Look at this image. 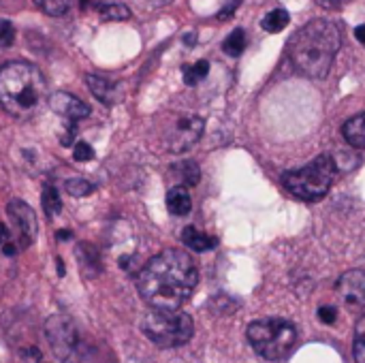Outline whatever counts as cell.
Masks as SVG:
<instances>
[{
	"label": "cell",
	"instance_id": "1",
	"mask_svg": "<svg viewBox=\"0 0 365 363\" xmlns=\"http://www.w3.org/2000/svg\"><path fill=\"white\" fill-rule=\"evenodd\" d=\"M199 282L195 261L175 248L158 252L137 276L141 300L154 310H180Z\"/></svg>",
	"mask_w": 365,
	"mask_h": 363
},
{
	"label": "cell",
	"instance_id": "2",
	"mask_svg": "<svg viewBox=\"0 0 365 363\" xmlns=\"http://www.w3.org/2000/svg\"><path fill=\"white\" fill-rule=\"evenodd\" d=\"M342 45L340 30L329 19H312L289 41V58L295 68L310 79H325Z\"/></svg>",
	"mask_w": 365,
	"mask_h": 363
},
{
	"label": "cell",
	"instance_id": "3",
	"mask_svg": "<svg viewBox=\"0 0 365 363\" xmlns=\"http://www.w3.org/2000/svg\"><path fill=\"white\" fill-rule=\"evenodd\" d=\"M49 101L43 73L21 60L0 66V105L13 118H30Z\"/></svg>",
	"mask_w": 365,
	"mask_h": 363
},
{
	"label": "cell",
	"instance_id": "4",
	"mask_svg": "<svg viewBox=\"0 0 365 363\" xmlns=\"http://www.w3.org/2000/svg\"><path fill=\"white\" fill-rule=\"evenodd\" d=\"M248 342L267 362H282L297 344V329L284 319H261L248 325Z\"/></svg>",
	"mask_w": 365,
	"mask_h": 363
},
{
	"label": "cell",
	"instance_id": "5",
	"mask_svg": "<svg viewBox=\"0 0 365 363\" xmlns=\"http://www.w3.org/2000/svg\"><path fill=\"white\" fill-rule=\"evenodd\" d=\"M195 323L182 310H152L141 321V334L160 349H175L192 338Z\"/></svg>",
	"mask_w": 365,
	"mask_h": 363
},
{
	"label": "cell",
	"instance_id": "6",
	"mask_svg": "<svg viewBox=\"0 0 365 363\" xmlns=\"http://www.w3.org/2000/svg\"><path fill=\"white\" fill-rule=\"evenodd\" d=\"M334 175H336V163L329 154H323L312 163H308L306 167L297 171H289L282 178V184L291 195L304 201H321L334 184Z\"/></svg>",
	"mask_w": 365,
	"mask_h": 363
},
{
	"label": "cell",
	"instance_id": "7",
	"mask_svg": "<svg viewBox=\"0 0 365 363\" xmlns=\"http://www.w3.org/2000/svg\"><path fill=\"white\" fill-rule=\"evenodd\" d=\"M45 338L51 353L62 363H77L83 355L81 336L73 319L53 315L45 321Z\"/></svg>",
	"mask_w": 365,
	"mask_h": 363
},
{
	"label": "cell",
	"instance_id": "8",
	"mask_svg": "<svg viewBox=\"0 0 365 363\" xmlns=\"http://www.w3.org/2000/svg\"><path fill=\"white\" fill-rule=\"evenodd\" d=\"M205 131V122L199 116H180L173 120L171 128L167 131V145L171 152L182 154L186 150H190L203 135Z\"/></svg>",
	"mask_w": 365,
	"mask_h": 363
},
{
	"label": "cell",
	"instance_id": "9",
	"mask_svg": "<svg viewBox=\"0 0 365 363\" xmlns=\"http://www.w3.org/2000/svg\"><path fill=\"white\" fill-rule=\"evenodd\" d=\"M6 212H9V218L15 225V231L19 235L21 246L28 248L34 242V235H36V216H34L32 208L28 203L19 201V199H13L6 205Z\"/></svg>",
	"mask_w": 365,
	"mask_h": 363
},
{
	"label": "cell",
	"instance_id": "10",
	"mask_svg": "<svg viewBox=\"0 0 365 363\" xmlns=\"http://www.w3.org/2000/svg\"><path fill=\"white\" fill-rule=\"evenodd\" d=\"M338 295L351 310H365V272L351 270L338 280Z\"/></svg>",
	"mask_w": 365,
	"mask_h": 363
},
{
	"label": "cell",
	"instance_id": "11",
	"mask_svg": "<svg viewBox=\"0 0 365 363\" xmlns=\"http://www.w3.org/2000/svg\"><path fill=\"white\" fill-rule=\"evenodd\" d=\"M47 103L58 116H62L66 120H83L90 116V107L83 101H79L75 94H68V92H53Z\"/></svg>",
	"mask_w": 365,
	"mask_h": 363
},
{
	"label": "cell",
	"instance_id": "12",
	"mask_svg": "<svg viewBox=\"0 0 365 363\" xmlns=\"http://www.w3.org/2000/svg\"><path fill=\"white\" fill-rule=\"evenodd\" d=\"M75 257H77V265L81 270V274L86 278H96L101 276L103 272V261H101V252L96 246L88 244V242H81L77 244L75 248Z\"/></svg>",
	"mask_w": 365,
	"mask_h": 363
},
{
	"label": "cell",
	"instance_id": "13",
	"mask_svg": "<svg viewBox=\"0 0 365 363\" xmlns=\"http://www.w3.org/2000/svg\"><path fill=\"white\" fill-rule=\"evenodd\" d=\"M86 83L90 88V92L105 105H113L118 103L120 98V92H118V86L107 79V77H98V75H86Z\"/></svg>",
	"mask_w": 365,
	"mask_h": 363
},
{
	"label": "cell",
	"instance_id": "14",
	"mask_svg": "<svg viewBox=\"0 0 365 363\" xmlns=\"http://www.w3.org/2000/svg\"><path fill=\"white\" fill-rule=\"evenodd\" d=\"M171 178L175 182H180V186L188 188V186H197L199 180H201V169L195 160H180L175 165H171L169 169Z\"/></svg>",
	"mask_w": 365,
	"mask_h": 363
},
{
	"label": "cell",
	"instance_id": "15",
	"mask_svg": "<svg viewBox=\"0 0 365 363\" xmlns=\"http://www.w3.org/2000/svg\"><path fill=\"white\" fill-rule=\"evenodd\" d=\"M182 242H184L190 250H195V252H207V250L216 248V244H218L216 237H212V235L199 231L197 227H186V229L182 231Z\"/></svg>",
	"mask_w": 365,
	"mask_h": 363
},
{
	"label": "cell",
	"instance_id": "16",
	"mask_svg": "<svg viewBox=\"0 0 365 363\" xmlns=\"http://www.w3.org/2000/svg\"><path fill=\"white\" fill-rule=\"evenodd\" d=\"M342 135L346 139L349 145L357 148V150H365V111L364 113H357L353 116L344 128H342Z\"/></svg>",
	"mask_w": 365,
	"mask_h": 363
},
{
	"label": "cell",
	"instance_id": "17",
	"mask_svg": "<svg viewBox=\"0 0 365 363\" xmlns=\"http://www.w3.org/2000/svg\"><path fill=\"white\" fill-rule=\"evenodd\" d=\"M167 208H169V212L175 214V216H186V214L192 210V199H190L188 188H184V186H173V188L167 193Z\"/></svg>",
	"mask_w": 365,
	"mask_h": 363
},
{
	"label": "cell",
	"instance_id": "18",
	"mask_svg": "<svg viewBox=\"0 0 365 363\" xmlns=\"http://www.w3.org/2000/svg\"><path fill=\"white\" fill-rule=\"evenodd\" d=\"M289 24H291V15H289L287 9H274V11H269V13L261 19L263 30H265V32H272V34L282 32Z\"/></svg>",
	"mask_w": 365,
	"mask_h": 363
},
{
	"label": "cell",
	"instance_id": "19",
	"mask_svg": "<svg viewBox=\"0 0 365 363\" xmlns=\"http://www.w3.org/2000/svg\"><path fill=\"white\" fill-rule=\"evenodd\" d=\"M246 45H248V41H246V32H244V28H235V30L225 39L222 49H225V53H229V56L237 58V56H242V53H244Z\"/></svg>",
	"mask_w": 365,
	"mask_h": 363
},
{
	"label": "cell",
	"instance_id": "20",
	"mask_svg": "<svg viewBox=\"0 0 365 363\" xmlns=\"http://www.w3.org/2000/svg\"><path fill=\"white\" fill-rule=\"evenodd\" d=\"M98 13L105 21H124L130 17V11L126 4H118V2H107L98 6Z\"/></svg>",
	"mask_w": 365,
	"mask_h": 363
},
{
	"label": "cell",
	"instance_id": "21",
	"mask_svg": "<svg viewBox=\"0 0 365 363\" xmlns=\"http://www.w3.org/2000/svg\"><path fill=\"white\" fill-rule=\"evenodd\" d=\"M210 73V62L207 60H199L190 66H184V83L186 86H197L199 81H203Z\"/></svg>",
	"mask_w": 365,
	"mask_h": 363
},
{
	"label": "cell",
	"instance_id": "22",
	"mask_svg": "<svg viewBox=\"0 0 365 363\" xmlns=\"http://www.w3.org/2000/svg\"><path fill=\"white\" fill-rule=\"evenodd\" d=\"M71 2H73V0H34V4H36L43 13H47V15H51V17L64 15V13L71 9Z\"/></svg>",
	"mask_w": 365,
	"mask_h": 363
},
{
	"label": "cell",
	"instance_id": "23",
	"mask_svg": "<svg viewBox=\"0 0 365 363\" xmlns=\"http://www.w3.org/2000/svg\"><path fill=\"white\" fill-rule=\"evenodd\" d=\"M43 208H45V214L47 216H56L62 208V201H60V195L53 186H47L43 190Z\"/></svg>",
	"mask_w": 365,
	"mask_h": 363
},
{
	"label": "cell",
	"instance_id": "24",
	"mask_svg": "<svg viewBox=\"0 0 365 363\" xmlns=\"http://www.w3.org/2000/svg\"><path fill=\"white\" fill-rule=\"evenodd\" d=\"M353 353H355V362L365 363V317H361V319L357 321Z\"/></svg>",
	"mask_w": 365,
	"mask_h": 363
},
{
	"label": "cell",
	"instance_id": "25",
	"mask_svg": "<svg viewBox=\"0 0 365 363\" xmlns=\"http://www.w3.org/2000/svg\"><path fill=\"white\" fill-rule=\"evenodd\" d=\"M64 188H66V193L73 195V197H86V195H90V193L94 190V186H92L88 180H83V178L66 180V182H64Z\"/></svg>",
	"mask_w": 365,
	"mask_h": 363
},
{
	"label": "cell",
	"instance_id": "26",
	"mask_svg": "<svg viewBox=\"0 0 365 363\" xmlns=\"http://www.w3.org/2000/svg\"><path fill=\"white\" fill-rule=\"evenodd\" d=\"M15 41V28L11 21L0 19V47H11Z\"/></svg>",
	"mask_w": 365,
	"mask_h": 363
},
{
	"label": "cell",
	"instance_id": "27",
	"mask_svg": "<svg viewBox=\"0 0 365 363\" xmlns=\"http://www.w3.org/2000/svg\"><path fill=\"white\" fill-rule=\"evenodd\" d=\"M73 158H75V160H79V163L92 160V158H94V150H92V145H90V143H86V141H79V143L73 148Z\"/></svg>",
	"mask_w": 365,
	"mask_h": 363
},
{
	"label": "cell",
	"instance_id": "28",
	"mask_svg": "<svg viewBox=\"0 0 365 363\" xmlns=\"http://www.w3.org/2000/svg\"><path fill=\"white\" fill-rule=\"evenodd\" d=\"M319 319H321L325 325H334L336 319H338V310L331 308V306H323V308L319 310Z\"/></svg>",
	"mask_w": 365,
	"mask_h": 363
},
{
	"label": "cell",
	"instance_id": "29",
	"mask_svg": "<svg viewBox=\"0 0 365 363\" xmlns=\"http://www.w3.org/2000/svg\"><path fill=\"white\" fill-rule=\"evenodd\" d=\"M242 4V0H229L222 9H220V13H218V19H229V17H233L235 15V9Z\"/></svg>",
	"mask_w": 365,
	"mask_h": 363
},
{
	"label": "cell",
	"instance_id": "30",
	"mask_svg": "<svg viewBox=\"0 0 365 363\" xmlns=\"http://www.w3.org/2000/svg\"><path fill=\"white\" fill-rule=\"evenodd\" d=\"M9 242H11V231H9L6 225L0 223V246H4V244H9Z\"/></svg>",
	"mask_w": 365,
	"mask_h": 363
},
{
	"label": "cell",
	"instance_id": "31",
	"mask_svg": "<svg viewBox=\"0 0 365 363\" xmlns=\"http://www.w3.org/2000/svg\"><path fill=\"white\" fill-rule=\"evenodd\" d=\"M323 9H338L342 4V0H317Z\"/></svg>",
	"mask_w": 365,
	"mask_h": 363
},
{
	"label": "cell",
	"instance_id": "32",
	"mask_svg": "<svg viewBox=\"0 0 365 363\" xmlns=\"http://www.w3.org/2000/svg\"><path fill=\"white\" fill-rule=\"evenodd\" d=\"M355 36H357V41L365 47V26H357L355 28Z\"/></svg>",
	"mask_w": 365,
	"mask_h": 363
},
{
	"label": "cell",
	"instance_id": "33",
	"mask_svg": "<svg viewBox=\"0 0 365 363\" xmlns=\"http://www.w3.org/2000/svg\"><path fill=\"white\" fill-rule=\"evenodd\" d=\"M58 237H60V240H66V237H71V231H60Z\"/></svg>",
	"mask_w": 365,
	"mask_h": 363
},
{
	"label": "cell",
	"instance_id": "34",
	"mask_svg": "<svg viewBox=\"0 0 365 363\" xmlns=\"http://www.w3.org/2000/svg\"><path fill=\"white\" fill-rule=\"evenodd\" d=\"M150 2H154V4H169L171 0H150Z\"/></svg>",
	"mask_w": 365,
	"mask_h": 363
},
{
	"label": "cell",
	"instance_id": "35",
	"mask_svg": "<svg viewBox=\"0 0 365 363\" xmlns=\"http://www.w3.org/2000/svg\"><path fill=\"white\" fill-rule=\"evenodd\" d=\"M90 2H92V0H81V4H83V6H90Z\"/></svg>",
	"mask_w": 365,
	"mask_h": 363
}]
</instances>
